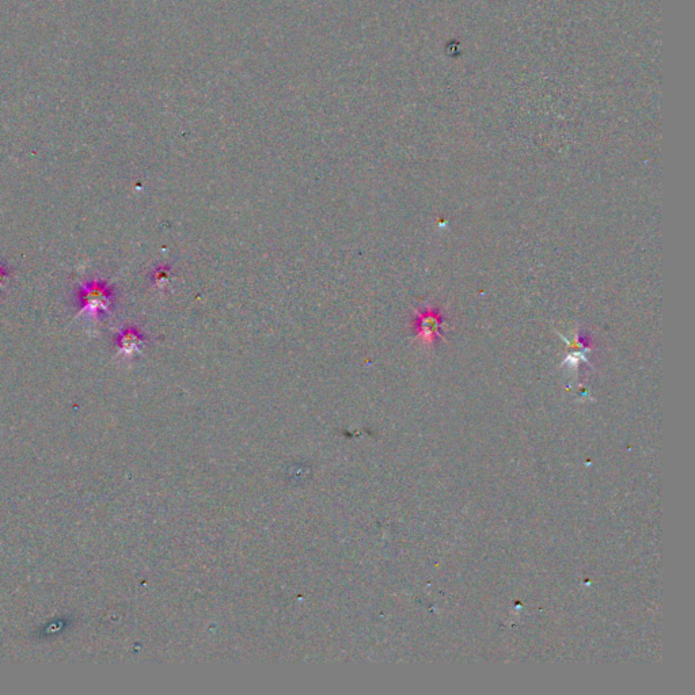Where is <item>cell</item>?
Masks as SVG:
<instances>
[{
	"instance_id": "6da1fadb",
	"label": "cell",
	"mask_w": 695,
	"mask_h": 695,
	"mask_svg": "<svg viewBox=\"0 0 695 695\" xmlns=\"http://www.w3.org/2000/svg\"><path fill=\"white\" fill-rule=\"evenodd\" d=\"M113 299V290L106 283L98 280L82 285L78 294L81 311L87 312L94 318H99L102 314L110 311Z\"/></svg>"
},
{
	"instance_id": "7a4b0ae2",
	"label": "cell",
	"mask_w": 695,
	"mask_h": 695,
	"mask_svg": "<svg viewBox=\"0 0 695 695\" xmlns=\"http://www.w3.org/2000/svg\"><path fill=\"white\" fill-rule=\"evenodd\" d=\"M143 342H144L143 334L135 328L124 329L119 333L117 340H116V345H117L119 351L125 356H133L135 353H137L140 351Z\"/></svg>"
},
{
	"instance_id": "3957f363",
	"label": "cell",
	"mask_w": 695,
	"mask_h": 695,
	"mask_svg": "<svg viewBox=\"0 0 695 695\" xmlns=\"http://www.w3.org/2000/svg\"><path fill=\"white\" fill-rule=\"evenodd\" d=\"M419 333L424 340H433V337L439 333L440 319L433 312H425L419 319Z\"/></svg>"
},
{
	"instance_id": "277c9868",
	"label": "cell",
	"mask_w": 695,
	"mask_h": 695,
	"mask_svg": "<svg viewBox=\"0 0 695 695\" xmlns=\"http://www.w3.org/2000/svg\"><path fill=\"white\" fill-rule=\"evenodd\" d=\"M152 278H153V281H155V284L158 287H163L169 281V278H170V268L163 267V268L156 269L155 273L152 274Z\"/></svg>"
},
{
	"instance_id": "5b68a950",
	"label": "cell",
	"mask_w": 695,
	"mask_h": 695,
	"mask_svg": "<svg viewBox=\"0 0 695 695\" xmlns=\"http://www.w3.org/2000/svg\"><path fill=\"white\" fill-rule=\"evenodd\" d=\"M8 269L0 264V288L3 287V283L6 281V278L8 277Z\"/></svg>"
}]
</instances>
